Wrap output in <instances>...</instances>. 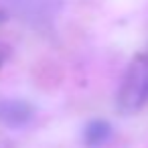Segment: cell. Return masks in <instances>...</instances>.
Instances as JSON below:
<instances>
[{
    "label": "cell",
    "instance_id": "3957f363",
    "mask_svg": "<svg viewBox=\"0 0 148 148\" xmlns=\"http://www.w3.org/2000/svg\"><path fill=\"white\" fill-rule=\"evenodd\" d=\"M112 138V124L106 120H89L83 126V146L103 148Z\"/></svg>",
    "mask_w": 148,
    "mask_h": 148
},
{
    "label": "cell",
    "instance_id": "6da1fadb",
    "mask_svg": "<svg viewBox=\"0 0 148 148\" xmlns=\"http://www.w3.org/2000/svg\"><path fill=\"white\" fill-rule=\"evenodd\" d=\"M148 101V55H138L126 69L116 103L120 112L134 114Z\"/></svg>",
    "mask_w": 148,
    "mask_h": 148
},
{
    "label": "cell",
    "instance_id": "7a4b0ae2",
    "mask_svg": "<svg viewBox=\"0 0 148 148\" xmlns=\"http://www.w3.org/2000/svg\"><path fill=\"white\" fill-rule=\"evenodd\" d=\"M35 120V108L25 99H0V122L8 128H25Z\"/></svg>",
    "mask_w": 148,
    "mask_h": 148
}]
</instances>
